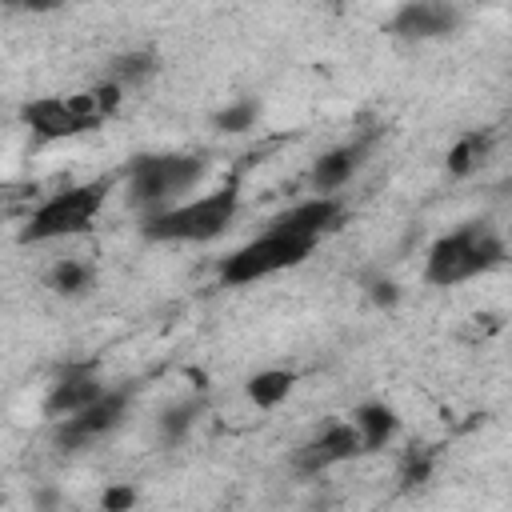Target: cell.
I'll use <instances>...</instances> for the list:
<instances>
[{
	"instance_id": "cell-1",
	"label": "cell",
	"mask_w": 512,
	"mask_h": 512,
	"mask_svg": "<svg viewBox=\"0 0 512 512\" xmlns=\"http://www.w3.org/2000/svg\"><path fill=\"white\" fill-rule=\"evenodd\" d=\"M120 100H124V88L116 80H100L96 88L76 96H36L20 108V120L40 140H72L80 132L100 128L108 116H116Z\"/></svg>"
},
{
	"instance_id": "cell-2",
	"label": "cell",
	"mask_w": 512,
	"mask_h": 512,
	"mask_svg": "<svg viewBox=\"0 0 512 512\" xmlns=\"http://www.w3.org/2000/svg\"><path fill=\"white\" fill-rule=\"evenodd\" d=\"M236 208H240V192H236V184H224L208 196L180 200L172 208L148 212L140 232L156 244H208V240H216L232 228Z\"/></svg>"
},
{
	"instance_id": "cell-3",
	"label": "cell",
	"mask_w": 512,
	"mask_h": 512,
	"mask_svg": "<svg viewBox=\"0 0 512 512\" xmlns=\"http://www.w3.org/2000/svg\"><path fill=\"white\" fill-rule=\"evenodd\" d=\"M504 260V240L496 236V228H488L484 220L460 224L456 232H444L440 240H432L428 256H424V280L432 288H456L488 268H496Z\"/></svg>"
},
{
	"instance_id": "cell-4",
	"label": "cell",
	"mask_w": 512,
	"mask_h": 512,
	"mask_svg": "<svg viewBox=\"0 0 512 512\" xmlns=\"http://www.w3.org/2000/svg\"><path fill=\"white\" fill-rule=\"evenodd\" d=\"M112 192V176H100V180H84V184H72V188H60L52 192L40 208H32V216L24 220L20 228V244H48V240H68V236H84L104 200Z\"/></svg>"
},
{
	"instance_id": "cell-5",
	"label": "cell",
	"mask_w": 512,
	"mask_h": 512,
	"mask_svg": "<svg viewBox=\"0 0 512 512\" xmlns=\"http://www.w3.org/2000/svg\"><path fill=\"white\" fill-rule=\"evenodd\" d=\"M204 176V156L196 152H152L136 156L128 168V200L140 212H160L180 204L184 192H192Z\"/></svg>"
},
{
	"instance_id": "cell-6",
	"label": "cell",
	"mask_w": 512,
	"mask_h": 512,
	"mask_svg": "<svg viewBox=\"0 0 512 512\" xmlns=\"http://www.w3.org/2000/svg\"><path fill=\"white\" fill-rule=\"evenodd\" d=\"M316 240L308 236H292V232H280V228H268L264 236L240 244L232 256H224L220 264V280L224 284H256L264 276H276L284 268H296L308 260Z\"/></svg>"
},
{
	"instance_id": "cell-7",
	"label": "cell",
	"mask_w": 512,
	"mask_h": 512,
	"mask_svg": "<svg viewBox=\"0 0 512 512\" xmlns=\"http://www.w3.org/2000/svg\"><path fill=\"white\" fill-rule=\"evenodd\" d=\"M128 388H104V396H96L88 408H80L76 416H64L56 420V448L64 452H80L96 440H104L124 416H128Z\"/></svg>"
},
{
	"instance_id": "cell-8",
	"label": "cell",
	"mask_w": 512,
	"mask_h": 512,
	"mask_svg": "<svg viewBox=\"0 0 512 512\" xmlns=\"http://www.w3.org/2000/svg\"><path fill=\"white\" fill-rule=\"evenodd\" d=\"M364 452V440H360V428L352 420H336L328 424L324 432H316L312 440H304L296 452H292V468L300 476H320L336 464H348Z\"/></svg>"
},
{
	"instance_id": "cell-9",
	"label": "cell",
	"mask_w": 512,
	"mask_h": 512,
	"mask_svg": "<svg viewBox=\"0 0 512 512\" xmlns=\"http://www.w3.org/2000/svg\"><path fill=\"white\" fill-rule=\"evenodd\" d=\"M456 28L460 12L452 0H404L388 20V32L396 40H444Z\"/></svg>"
},
{
	"instance_id": "cell-10",
	"label": "cell",
	"mask_w": 512,
	"mask_h": 512,
	"mask_svg": "<svg viewBox=\"0 0 512 512\" xmlns=\"http://www.w3.org/2000/svg\"><path fill=\"white\" fill-rule=\"evenodd\" d=\"M96 396H104V384H100V368L92 360H80V364H68L52 384H48V396H44V416L56 424L64 416H76L80 408H88Z\"/></svg>"
},
{
	"instance_id": "cell-11",
	"label": "cell",
	"mask_w": 512,
	"mask_h": 512,
	"mask_svg": "<svg viewBox=\"0 0 512 512\" xmlns=\"http://www.w3.org/2000/svg\"><path fill=\"white\" fill-rule=\"evenodd\" d=\"M344 216V204L332 196V192H316L312 200H300L292 204L288 212H280L272 220V228L280 232H292V236H308V240H320L324 232H332Z\"/></svg>"
},
{
	"instance_id": "cell-12",
	"label": "cell",
	"mask_w": 512,
	"mask_h": 512,
	"mask_svg": "<svg viewBox=\"0 0 512 512\" xmlns=\"http://www.w3.org/2000/svg\"><path fill=\"white\" fill-rule=\"evenodd\" d=\"M368 148H372V140H352V144L328 148V152L312 164V188H316V192H336V188H344V184L360 172Z\"/></svg>"
},
{
	"instance_id": "cell-13",
	"label": "cell",
	"mask_w": 512,
	"mask_h": 512,
	"mask_svg": "<svg viewBox=\"0 0 512 512\" xmlns=\"http://www.w3.org/2000/svg\"><path fill=\"white\" fill-rule=\"evenodd\" d=\"M352 424L360 428L364 452H380V448H384V444L396 436V428H400L396 412H392L388 404H380V400H368V404H360V408L352 412Z\"/></svg>"
},
{
	"instance_id": "cell-14",
	"label": "cell",
	"mask_w": 512,
	"mask_h": 512,
	"mask_svg": "<svg viewBox=\"0 0 512 512\" xmlns=\"http://www.w3.org/2000/svg\"><path fill=\"white\" fill-rule=\"evenodd\" d=\"M292 384H296V372H288V368H264V372L248 376L244 392H248V400H252L256 408H276V404L288 400Z\"/></svg>"
},
{
	"instance_id": "cell-15",
	"label": "cell",
	"mask_w": 512,
	"mask_h": 512,
	"mask_svg": "<svg viewBox=\"0 0 512 512\" xmlns=\"http://www.w3.org/2000/svg\"><path fill=\"white\" fill-rule=\"evenodd\" d=\"M92 280H96V268L88 260H72L68 256V260H56L48 268V288L56 296H84L92 288Z\"/></svg>"
},
{
	"instance_id": "cell-16",
	"label": "cell",
	"mask_w": 512,
	"mask_h": 512,
	"mask_svg": "<svg viewBox=\"0 0 512 512\" xmlns=\"http://www.w3.org/2000/svg\"><path fill=\"white\" fill-rule=\"evenodd\" d=\"M156 72H160V60L152 52H124V56H116L108 64V76L104 80H116L128 92V88H140L144 80H152Z\"/></svg>"
},
{
	"instance_id": "cell-17",
	"label": "cell",
	"mask_w": 512,
	"mask_h": 512,
	"mask_svg": "<svg viewBox=\"0 0 512 512\" xmlns=\"http://www.w3.org/2000/svg\"><path fill=\"white\" fill-rule=\"evenodd\" d=\"M488 136H480V132H464L452 148H448V156H444V168H448V176H472L480 164H484V156H488Z\"/></svg>"
},
{
	"instance_id": "cell-18",
	"label": "cell",
	"mask_w": 512,
	"mask_h": 512,
	"mask_svg": "<svg viewBox=\"0 0 512 512\" xmlns=\"http://www.w3.org/2000/svg\"><path fill=\"white\" fill-rule=\"evenodd\" d=\"M200 412H204V396H188V400L172 404V408L160 416V440H164V444H180V440L192 432V424L200 420Z\"/></svg>"
},
{
	"instance_id": "cell-19",
	"label": "cell",
	"mask_w": 512,
	"mask_h": 512,
	"mask_svg": "<svg viewBox=\"0 0 512 512\" xmlns=\"http://www.w3.org/2000/svg\"><path fill=\"white\" fill-rule=\"evenodd\" d=\"M256 116H260V104H256L252 96H244V100H232L228 108H220L212 124H216L220 132L236 136V132H248V128H256Z\"/></svg>"
},
{
	"instance_id": "cell-20",
	"label": "cell",
	"mask_w": 512,
	"mask_h": 512,
	"mask_svg": "<svg viewBox=\"0 0 512 512\" xmlns=\"http://www.w3.org/2000/svg\"><path fill=\"white\" fill-rule=\"evenodd\" d=\"M428 476H432V452L412 448V452L404 456V464H400V480H404V484H424Z\"/></svg>"
},
{
	"instance_id": "cell-21",
	"label": "cell",
	"mask_w": 512,
	"mask_h": 512,
	"mask_svg": "<svg viewBox=\"0 0 512 512\" xmlns=\"http://www.w3.org/2000/svg\"><path fill=\"white\" fill-rule=\"evenodd\" d=\"M136 504V488H128V484H112V488H104V496H100V508H108V512H124V508H132Z\"/></svg>"
},
{
	"instance_id": "cell-22",
	"label": "cell",
	"mask_w": 512,
	"mask_h": 512,
	"mask_svg": "<svg viewBox=\"0 0 512 512\" xmlns=\"http://www.w3.org/2000/svg\"><path fill=\"white\" fill-rule=\"evenodd\" d=\"M368 296H372V304H380V308H392V304L400 300V288H396L392 280H372Z\"/></svg>"
},
{
	"instance_id": "cell-23",
	"label": "cell",
	"mask_w": 512,
	"mask_h": 512,
	"mask_svg": "<svg viewBox=\"0 0 512 512\" xmlns=\"http://www.w3.org/2000/svg\"><path fill=\"white\" fill-rule=\"evenodd\" d=\"M4 4L16 8V12H48V8H56L64 0H4Z\"/></svg>"
}]
</instances>
